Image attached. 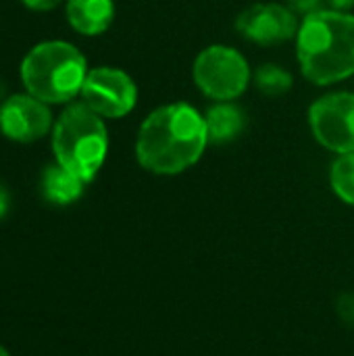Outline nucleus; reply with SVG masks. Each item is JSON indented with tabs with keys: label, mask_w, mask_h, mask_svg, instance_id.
I'll list each match as a JSON object with an SVG mask.
<instances>
[{
	"label": "nucleus",
	"mask_w": 354,
	"mask_h": 356,
	"mask_svg": "<svg viewBox=\"0 0 354 356\" xmlns=\"http://www.w3.org/2000/svg\"><path fill=\"white\" fill-rule=\"evenodd\" d=\"M207 146L204 115L188 102H169L142 121L136 136V159L152 175H179L202 159Z\"/></svg>",
	"instance_id": "obj_1"
},
{
	"label": "nucleus",
	"mask_w": 354,
	"mask_h": 356,
	"mask_svg": "<svg viewBox=\"0 0 354 356\" xmlns=\"http://www.w3.org/2000/svg\"><path fill=\"white\" fill-rule=\"evenodd\" d=\"M296 60L307 81L328 88L354 75V15L323 8L300 21Z\"/></svg>",
	"instance_id": "obj_2"
},
{
	"label": "nucleus",
	"mask_w": 354,
	"mask_h": 356,
	"mask_svg": "<svg viewBox=\"0 0 354 356\" xmlns=\"http://www.w3.org/2000/svg\"><path fill=\"white\" fill-rule=\"evenodd\" d=\"M86 56L69 42L35 44L21 63V81L27 94L46 104H69L81 94L88 75Z\"/></svg>",
	"instance_id": "obj_3"
},
{
	"label": "nucleus",
	"mask_w": 354,
	"mask_h": 356,
	"mask_svg": "<svg viewBox=\"0 0 354 356\" xmlns=\"http://www.w3.org/2000/svg\"><path fill=\"white\" fill-rule=\"evenodd\" d=\"M52 152L61 167L90 184L108 154L104 119L83 102H71L52 125Z\"/></svg>",
	"instance_id": "obj_4"
},
{
	"label": "nucleus",
	"mask_w": 354,
	"mask_h": 356,
	"mask_svg": "<svg viewBox=\"0 0 354 356\" xmlns=\"http://www.w3.org/2000/svg\"><path fill=\"white\" fill-rule=\"evenodd\" d=\"M192 79L198 92L209 100L230 102L248 90L252 81V69L246 56L234 46L211 44L196 54Z\"/></svg>",
	"instance_id": "obj_5"
},
{
	"label": "nucleus",
	"mask_w": 354,
	"mask_h": 356,
	"mask_svg": "<svg viewBox=\"0 0 354 356\" xmlns=\"http://www.w3.org/2000/svg\"><path fill=\"white\" fill-rule=\"evenodd\" d=\"M309 127L336 156L354 152V92H330L309 106Z\"/></svg>",
	"instance_id": "obj_6"
},
{
	"label": "nucleus",
	"mask_w": 354,
	"mask_h": 356,
	"mask_svg": "<svg viewBox=\"0 0 354 356\" xmlns=\"http://www.w3.org/2000/svg\"><path fill=\"white\" fill-rule=\"evenodd\" d=\"M79 96L102 119H121L138 104V83L123 69L96 67L88 71Z\"/></svg>",
	"instance_id": "obj_7"
},
{
	"label": "nucleus",
	"mask_w": 354,
	"mask_h": 356,
	"mask_svg": "<svg viewBox=\"0 0 354 356\" xmlns=\"http://www.w3.org/2000/svg\"><path fill=\"white\" fill-rule=\"evenodd\" d=\"M300 17L280 2H257L236 19V31L257 46H280L296 40Z\"/></svg>",
	"instance_id": "obj_8"
},
{
	"label": "nucleus",
	"mask_w": 354,
	"mask_h": 356,
	"mask_svg": "<svg viewBox=\"0 0 354 356\" xmlns=\"http://www.w3.org/2000/svg\"><path fill=\"white\" fill-rule=\"evenodd\" d=\"M52 127V115L46 102L31 94H15L0 106V131L21 144L42 140Z\"/></svg>",
	"instance_id": "obj_9"
},
{
	"label": "nucleus",
	"mask_w": 354,
	"mask_h": 356,
	"mask_svg": "<svg viewBox=\"0 0 354 356\" xmlns=\"http://www.w3.org/2000/svg\"><path fill=\"white\" fill-rule=\"evenodd\" d=\"M69 25L81 35H102L115 21L113 0H67Z\"/></svg>",
	"instance_id": "obj_10"
},
{
	"label": "nucleus",
	"mask_w": 354,
	"mask_h": 356,
	"mask_svg": "<svg viewBox=\"0 0 354 356\" xmlns=\"http://www.w3.org/2000/svg\"><path fill=\"white\" fill-rule=\"evenodd\" d=\"M204 123L209 131V144L225 146L238 140L246 129V113L236 102H215L204 113Z\"/></svg>",
	"instance_id": "obj_11"
},
{
	"label": "nucleus",
	"mask_w": 354,
	"mask_h": 356,
	"mask_svg": "<svg viewBox=\"0 0 354 356\" xmlns=\"http://www.w3.org/2000/svg\"><path fill=\"white\" fill-rule=\"evenodd\" d=\"M83 188H86V181L79 179L69 169L61 167L58 163L48 165L42 171V179H40L42 196L46 198V202L54 207H69L77 202L83 196Z\"/></svg>",
	"instance_id": "obj_12"
},
{
	"label": "nucleus",
	"mask_w": 354,
	"mask_h": 356,
	"mask_svg": "<svg viewBox=\"0 0 354 356\" xmlns=\"http://www.w3.org/2000/svg\"><path fill=\"white\" fill-rule=\"evenodd\" d=\"M255 88L269 98H280L288 94L294 86V77L288 69H284L277 63H263L252 73Z\"/></svg>",
	"instance_id": "obj_13"
},
{
	"label": "nucleus",
	"mask_w": 354,
	"mask_h": 356,
	"mask_svg": "<svg viewBox=\"0 0 354 356\" xmlns=\"http://www.w3.org/2000/svg\"><path fill=\"white\" fill-rule=\"evenodd\" d=\"M330 186L344 204L354 207V152L336 156L330 169Z\"/></svg>",
	"instance_id": "obj_14"
},
{
	"label": "nucleus",
	"mask_w": 354,
	"mask_h": 356,
	"mask_svg": "<svg viewBox=\"0 0 354 356\" xmlns=\"http://www.w3.org/2000/svg\"><path fill=\"white\" fill-rule=\"evenodd\" d=\"M286 6L294 15H298L300 19H305V17H309L313 13H319L323 8H330L328 0H286Z\"/></svg>",
	"instance_id": "obj_15"
},
{
	"label": "nucleus",
	"mask_w": 354,
	"mask_h": 356,
	"mask_svg": "<svg viewBox=\"0 0 354 356\" xmlns=\"http://www.w3.org/2000/svg\"><path fill=\"white\" fill-rule=\"evenodd\" d=\"M27 8L31 10H52L56 8L63 0H21Z\"/></svg>",
	"instance_id": "obj_16"
},
{
	"label": "nucleus",
	"mask_w": 354,
	"mask_h": 356,
	"mask_svg": "<svg viewBox=\"0 0 354 356\" xmlns=\"http://www.w3.org/2000/svg\"><path fill=\"white\" fill-rule=\"evenodd\" d=\"M340 313L346 321H353L354 323V294H346L342 300H340Z\"/></svg>",
	"instance_id": "obj_17"
},
{
	"label": "nucleus",
	"mask_w": 354,
	"mask_h": 356,
	"mask_svg": "<svg viewBox=\"0 0 354 356\" xmlns=\"http://www.w3.org/2000/svg\"><path fill=\"white\" fill-rule=\"evenodd\" d=\"M8 209H10V194L8 190L0 184V219H4L8 215Z\"/></svg>",
	"instance_id": "obj_18"
},
{
	"label": "nucleus",
	"mask_w": 354,
	"mask_h": 356,
	"mask_svg": "<svg viewBox=\"0 0 354 356\" xmlns=\"http://www.w3.org/2000/svg\"><path fill=\"white\" fill-rule=\"evenodd\" d=\"M330 8L334 10H344V13H351L354 8V0H328Z\"/></svg>",
	"instance_id": "obj_19"
},
{
	"label": "nucleus",
	"mask_w": 354,
	"mask_h": 356,
	"mask_svg": "<svg viewBox=\"0 0 354 356\" xmlns=\"http://www.w3.org/2000/svg\"><path fill=\"white\" fill-rule=\"evenodd\" d=\"M0 356H10V353H8L2 344H0Z\"/></svg>",
	"instance_id": "obj_20"
}]
</instances>
